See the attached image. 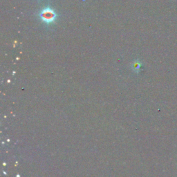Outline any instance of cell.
<instances>
[{"mask_svg":"<svg viewBox=\"0 0 177 177\" xmlns=\"http://www.w3.org/2000/svg\"><path fill=\"white\" fill-rule=\"evenodd\" d=\"M39 17L42 22L47 25H49L55 22L58 18V15L53 9L50 7H46L41 10L39 13Z\"/></svg>","mask_w":177,"mask_h":177,"instance_id":"6da1fadb","label":"cell"},{"mask_svg":"<svg viewBox=\"0 0 177 177\" xmlns=\"http://www.w3.org/2000/svg\"><path fill=\"white\" fill-rule=\"evenodd\" d=\"M141 65H142L141 62L139 61V60H137L133 62L132 65V69L133 71L135 72V73H138L140 70Z\"/></svg>","mask_w":177,"mask_h":177,"instance_id":"7a4b0ae2","label":"cell"}]
</instances>
